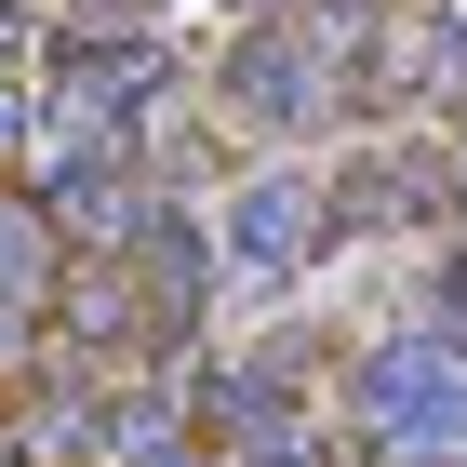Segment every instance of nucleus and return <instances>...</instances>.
Wrapping results in <instances>:
<instances>
[{"label": "nucleus", "mask_w": 467, "mask_h": 467, "mask_svg": "<svg viewBox=\"0 0 467 467\" xmlns=\"http://www.w3.org/2000/svg\"><path fill=\"white\" fill-rule=\"evenodd\" d=\"M0 147H27V108H14V94H0Z\"/></svg>", "instance_id": "4"}, {"label": "nucleus", "mask_w": 467, "mask_h": 467, "mask_svg": "<svg viewBox=\"0 0 467 467\" xmlns=\"http://www.w3.org/2000/svg\"><path fill=\"white\" fill-rule=\"evenodd\" d=\"M307 214H321V201H307L294 174L241 187V201H227V267H254V281H281L294 254H307Z\"/></svg>", "instance_id": "2"}, {"label": "nucleus", "mask_w": 467, "mask_h": 467, "mask_svg": "<svg viewBox=\"0 0 467 467\" xmlns=\"http://www.w3.org/2000/svg\"><path fill=\"white\" fill-rule=\"evenodd\" d=\"M360 441L388 467H454L467 454V374L441 334H400V348H374V374H360Z\"/></svg>", "instance_id": "1"}, {"label": "nucleus", "mask_w": 467, "mask_h": 467, "mask_svg": "<svg viewBox=\"0 0 467 467\" xmlns=\"http://www.w3.org/2000/svg\"><path fill=\"white\" fill-rule=\"evenodd\" d=\"M227 94H241V120H307V94H321V67L294 54V40H241V67H227Z\"/></svg>", "instance_id": "3"}]
</instances>
